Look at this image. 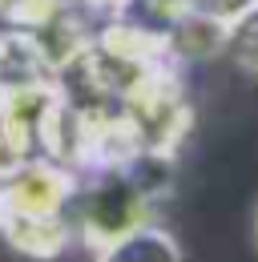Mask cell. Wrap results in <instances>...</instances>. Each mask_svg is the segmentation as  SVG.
Returning <instances> with one entry per match:
<instances>
[{"instance_id":"1","label":"cell","mask_w":258,"mask_h":262,"mask_svg":"<svg viewBox=\"0 0 258 262\" xmlns=\"http://www.w3.org/2000/svg\"><path fill=\"white\" fill-rule=\"evenodd\" d=\"M165 194H169V158L137 154L125 162L97 165L89 178H77L69 202L73 242H81L89 254L105 250L109 242L158 222V206L165 202Z\"/></svg>"},{"instance_id":"2","label":"cell","mask_w":258,"mask_h":262,"mask_svg":"<svg viewBox=\"0 0 258 262\" xmlns=\"http://www.w3.org/2000/svg\"><path fill=\"white\" fill-rule=\"evenodd\" d=\"M77 173L57 158H29L0 178V238L25 254L49 262L73 246L69 202Z\"/></svg>"},{"instance_id":"3","label":"cell","mask_w":258,"mask_h":262,"mask_svg":"<svg viewBox=\"0 0 258 262\" xmlns=\"http://www.w3.org/2000/svg\"><path fill=\"white\" fill-rule=\"evenodd\" d=\"M89 262H186V250L174 230H165L161 222H149V226L109 242L105 250L89 254Z\"/></svg>"},{"instance_id":"4","label":"cell","mask_w":258,"mask_h":262,"mask_svg":"<svg viewBox=\"0 0 258 262\" xmlns=\"http://www.w3.org/2000/svg\"><path fill=\"white\" fill-rule=\"evenodd\" d=\"M61 8L64 0H0V20L12 29H49Z\"/></svg>"},{"instance_id":"5","label":"cell","mask_w":258,"mask_h":262,"mask_svg":"<svg viewBox=\"0 0 258 262\" xmlns=\"http://www.w3.org/2000/svg\"><path fill=\"white\" fill-rule=\"evenodd\" d=\"M258 0H186V16L182 20H206V25H218V29H226V36H230V29L246 16V12H254Z\"/></svg>"},{"instance_id":"6","label":"cell","mask_w":258,"mask_h":262,"mask_svg":"<svg viewBox=\"0 0 258 262\" xmlns=\"http://www.w3.org/2000/svg\"><path fill=\"white\" fill-rule=\"evenodd\" d=\"M226 53L246 69L250 77H258V8H254V12H246V16L230 29V36H226Z\"/></svg>"},{"instance_id":"7","label":"cell","mask_w":258,"mask_h":262,"mask_svg":"<svg viewBox=\"0 0 258 262\" xmlns=\"http://www.w3.org/2000/svg\"><path fill=\"white\" fill-rule=\"evenodd\" d=\"M85 4H89V8H97V12H117L125 0H85Z\"/></svg>"},{"instance_id":"8","label":"cell","mask_w":258,"mask_h":262,"mask_svg":"<svg viewBox=\"0 0 258 262\" xmlns=\"http://www.w3.org/2000/svg\"><path fill=\"white\" fill-rule=\"evenodd\" d=\"M250 242H254V250H258V202H254V214H250Z\"/></svg>"}]
</instances>
